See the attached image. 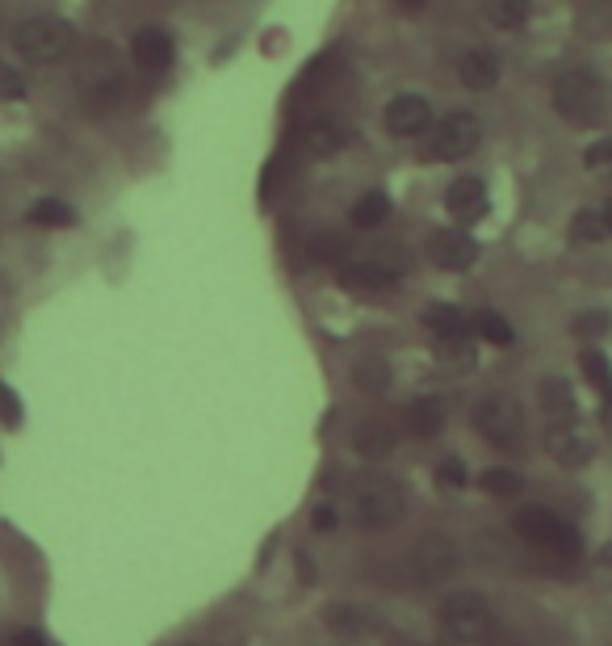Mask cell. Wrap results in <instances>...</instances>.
<instances>
[{
  "label": "cell",
  "mask_w": 612,
  "mask_h": 646,
  "mask_svg": "<svg viewBox=\"0 0 612 646\" xmlns=\"http://www.w3.org/2000/svg\"><path fill=\"white\" fill-rule=\"evenodd\" d=\"M479 488L487 491V495H495V500H507V495H521V491H525V479L507 467H491L479 474Z\"/></svg>",
  "instance_id": "4316f807"
},
{
  "label": "cell",
  "mask_w": 612,
  "mask_h": 646,
  "mask_svg": "<svg viewBox=\"0 0 612 646\" xmlns=\"http://www.w3.org/2000/svg\"><path fill=\"white\" fill-rule=\"evenodd\" d=\"M604 106H609L604 85L591 72H583V67L562 72L554 80V110H558V118H567L570 127H595V122H604Z\"/></svg>",
  "instance_id": "3957f363"
},
{
  "label": "cell",
  "mask_w": 612,
  "mask_h": 646,
  "mask_svg": "<svg viewBox=\"0 0 612 646\" xmlns=\"http://www.w3.org/2000/svg\"><path fill=\"white\" fill-rule=\"evenodd\" d=\"M298 143H303L306 156L328 160L349 143V131H345V122H336V118H310L303 131H298Z\"/></svg>",
  "instance_id": "2e32d148"
},
{
  "label": "cell",
  "mask_w": 612,
  "mask_h": 646,
  "mask_svg": "<svg viewBox=\"0 0 612 646\" xmlns=\"http://www.w3.org/2000/svg\"><path fill=\"white\" fill-rule=\"evenodd\" d=\"M131 55L139 59V67H147V72H164V67L173 64V34H168V30H160V25H143V30H134Z\"/></svg>",
  "instance_id": "e0dca14e"
},
{
  "label": "cell",
  "mask_w": 612,
  "mask_h": 646,
  "mask_svg": "<svg viewBox=\"0 0 612 646\" xmlns=\"http://www.w3.org/2000/svg\"><path fill=\"white\" fill-rule=\"evenodd\" d=\"M25 92H30V85H25L22 72L0 59V101H22Z\"/></svg>",
  "instance_id": "d6a6232c"
},
{
  "label": "cell",
  "mask_w": 612,
  "mask_h": 646,
  "mask_svg": "<svg viewBox=\"0 0 612 646\" xmlns=\"http://www.w3.org/2000/svg\"><path fill=\"white\" fill-rule=\"evenodd\" d=\"M487 13H491V22L500 25V30L516 34L533 18V0H487Z\"/></svg>",
  "instance_id": "cb8c5ba5"
},
{
  "label": "cell",
  "mask_w": 612,
  "mask_h": 646,
  "mask_svg": "<svg viewBox=\"0 0 612 646\" xmlns=\"http://www.w3.org/2000/svg\"><path fill=\"white\" fill-rule=\"evenodd\" d=\"M445 416H449V407H445L440 395H416V399L407 403V412H403L412 437H437L440 428H445Z\"/></svg>",
  "instance_id": "ac0fdd59"
},
{
  "label": "cell",
  "mask_w": 612,
  "mask_h": 646,
  "mask_svg": "<svg viewBox=\"0 0 612 646\" xmlns=\"http://www.w3.org/2000/svg\"><path fill=\"white\" fill-rule=\"evenodd\" d=\"M34 227H51V231H59V227H72L76 223V210L67 206L64 198H39L30 206V215H25Z\"/></svg>",
  "instance_id": "d4e9b609"
},
{
  "label": "cell",
  "mask_w": 612,
  "mask_h": 646,
  "mask_svg": "<svg viewBox=\"0 0 612 646\" xmlns=\"http://www.w3.org/2000/svg\"><path fill=\"white\" fill-rule=\"evenodd\" d=\"M424 328L437 336V340H453V336L470 332V319L453 303H433V307H424Z\"/></svg>",
  "instance_id": "7402d4cb"
},
{
  "label": "cell",
  "mask_w": 612,
  "mask_h": 646,
  "mask_svg": "<svg viewBox=\"0 0 612 646\" xmlns=\"http://www.w3.org/2000/svg\"><path fill=\"white\" fill-rule=\"evenodd\" d=\"M583 164H588V173H595V177H612V134L591 143L588 152H583Z\"/></svg>",
  "instance_id": "4dcf8cb0"
},
{
  "label": "cell",
  "mask_w": 612,
  "mask_h": 646,
  "mask_svg": "<svg viewBox=\"0 0 612 646\" xmlns=\"http://www.w3.org/2000/svg\"><path fill=\"white\" fill-rule=\"evenodd\" d=\"M482 143V118L470 110H453L445 113L437 127H433V139H428V160H445V164H458V160L474 156Z\"/></svg>",
  "instance_id": "ba28073f"
},
{
  "label": "cell",
  "mask_w": 612,
  "mask_h": 646,
  "mask_svg": "<svg viewBox=\"0 0 612 646\" xmlns=\"http://www.w3.org/2000/svg\"><path fill=\"white\" fill-rule=\"evenodd\" d=\"M382 122H386V131H391L394 139H419L424 131L437 127V113H433V101H428V97H419V92H398V97L386 101Z\"/></svg>",
  "instance_id": "8fae6325"
},
{
  "label": "cell",
  "mask_w": 612,
  "mask_h": 646,
  "mask_svg": "<svg viewBox=\"0 0 612 646\" xmlns=\"http://www.w3.org/2000/svg\"><path fill=\"white\" fill-rule=\"evenodd\" d=\"M0 420L4 424H22V403H18V395L0 382Z\"/></svg>",
  "instance_id": "8d00e7d4"
},
{
  "label": "cell",
  "mask_w": 612,
  "mask_h": 646,
  "mask_svg": "<svg viewBox=\"0 0 612 646\" xmlns=\"http://www.w3.org/2000/svg\"><path fill=\"white\" fill-rule=\"evenodd\" d=\"M612 319L609 311H583L579 319H575V336L579 340H595V336H609Z\"/></svg>",
  "instance_id": "836d02e7"
},
{
  "label": "cell",
  "mask_w": 612,
  "mask_h": 646,
  "mask_svg": "<svg viewBox=\"0 0 612 646\" xmlns=\"http://www.w3.org/2000/svg\"><path fill=\"white\" fill-rule=\"evenodd\" d=\"M609 231H604V219H600V210H579L575 219H570V240H579V244H600Z\"/></svg>",
  "instance_id": "f546056e"
},
{
  "label": "cell",
  "mask_w": 612,
  "mask_h": 646,
  "mask_svg": "<svg viewBox=\"0 0 612 646\" xmlns=\"http://www.w3.org/2000/svg\"><path fill=\"white\" fill-rule=\"evenodd\" d=\"M76 92H80V101H85L92 113H106L122 101V92H127V72L118 64L113 46L97 43L80 55V64H76Z\"/></svg>",
  "instance_id": "6da1fadb"
},
{
  "label": "cell",
  "mask_w": 612,
  "mask_h": 646,
  "mask_svg": "<svg viewBox=\"0 0 612 646\" xmlns=\"http://www.w3.org/2000/svg\"><path fill=\"white\" fill-rule=\"evenodd\" d=\"M437 357L449 370H470L474 365V332L453 336V340H437Z\"/></svg>",
  "instance_id": "83f0119b"
},
{
  "label": "cell",
  "mask_w": 612,
  "mask_h": 646,
  "mask_svg": "<svg viewBox=\"0 0 612 646\" xmlns=\"http://www.w3.org/2000/svg\"><path fill=\"white\" fill-rule=\"evenodd\" d=\"M537 403L546 412V420H567V416H579V403H575V386L567 379H542L537 382Z\"/></svg>",
  "instance_id": "d6986e66"
},
{
  "label": "cell",
  "mask_w": 612,
  "mask_h": 646,
  "mask_svg": "<svg viewBox=\"0 0 612 646\" xmlns=\"http://www.w3.org/2000/svg\"><path fill=\"white\" fill-rule=\"evenodd\" d=\"M386 219H391V194H386V189L361 194L349 210V223L357 227V231H373V227H382Z\"/></svg>",
  "instance_id": "ffe728a7"
},
{
  "label": "cell",
  "mask_w": 612,
  "mask_h": 646,
  "mask_svg": "<svg viewBox=\"0 0 612 646\" xmlns=\"http://www.w3.org/2000/svg\"><path fill=\"white\" fill-rule=\"evenodd\" d=\"M357 386L370 391V395H382V391L391 386L386 361H382V357H361V361H357Z\"/></svg>",
  "instance_id": "f1b7e54d"
},
{
  "label": "cell",
  "mask_w": 612,
  "mask_h": 646,
  "mask_svg": "<svg viewBox=\"0 0 612 646\" xmlns=\"http://www.w3.org/2000/svg\"><path fill=\"white\" fill-rule=\"evenodd\" d=\"M591 580L612 592V541H609V546H600V550H595V558H591Z\"/></svg>",
  "instance_id": "d590c367"
},
{
  "label": "cell",
  "mask_w": 612,
  "mask_h": 646,
  "mask_svg": "<svg viewBox=\"0 0 612 646\" xmlns=\"http://www.w3.org/2000/svg\"><path fill=\"white\" fill-rule=\"evenodd\" d=\"M458 80L470 92H491L500 89L503 80V59L491 51V46H470L458 64Z\"/></svg>",
  "instance_id": "5bb4252c"
},
{
  "label": "cell",
  "mask_w": 612,
  "mask_h": 646,
  "mask_svg": "<svg viewBox=\"0 0 612 646\" xmlns=\"http://www.w3.org/2000/svg\"><path fill=\"white\" fill-rule=\"evenodd\" d=\"M579 365H583V379H588L591 386H604V391H609V382H612V365H609V357L600 353V349H588V353H583V361H579Z\"/></svg>",
  "instance_id": "1f68e13d"
},
{
  "label": "cell",
  "mask_w": 612,
  "mask_h": 646,
  "mask_svg": "<svg viewBox=\"0 0 612 646\" xmlns=\"http://www.w3.org/2000/svg\"><path fill=\"white\" fill-rule=\"evenodd\" d=\"M9 646H46V643L39 638V634H34V629H18V634L9 638Z\"/></svg>",
  "instance_id": "ab89813d"
},
{
  "label": "cell",
  "mask_w": 612,
  "mask_h": 646,
  "mask_svg": "<svg viewBox=\"0 0 612 646\" xmlns=\"http://www.w3.org/2000/svg\"><path fill=\"white\" fill-rule=\"evenodd\" d=\"M428 256H433V265L445 269V273H466V269L479 261V244H474V236L461 231V227H440L437 236L428 240Z\"/></svg>",
  "instance_id": "4fadbf2b"
},
{
  "label": "cell",
  "mask_w": 612,
  "mask_h": 646,
  "mask_svg": "<svg viewBox=\"0 0 612 646\" xmlns=\"http://www.w3.org/2000/svg\"><path fill=\"white\" fill-rule=\"evenodd\" d=\"M407 513V495L394 479H365L352 491V521L361 529H391Z\"/></svg>",
  "instance_id": "52a82bcc"
},
{
  "label": "cell",
  "mask_w": 612,
  "mask_h": 646,
  "mask_svg": "<svg viewBox=\"0 0 612 646\" xmlns=\"http://www.w3.org/2000/svg\"><path fill=\"white\" fill-rule=\"evenodd\" d=\"M512 529H516V537H525L533 550H546L554 558H579V550H583L575 525H567L562 516L542 508V504L521 508V513L512 516Z\"/></svg>",
  "instance_id": "277c9868"
},
{
  "label": "cell",
  "mask_w": 612,
  "mask_h": 646,
  "mask_svg": "<svg viewBox=\"0 0 612 646\" xmlns=\"http://www.w3.org/2000/svg\"><path fill=\"white\" fill-rule=\"evenodd\" d=\"M310 521H315V529H319V534H331V529L340 525V513H336L331 504H319V508H315V516H310Z\"/></svg>",
  "instance_id": "74e56055"
},
{
  "label": "cell",
  "mask_w": 612,
  "mask_h": 646,
  "mask_svg": "<svg viewBox=\"0 0 612 646\" xmlns=\"http://www.w3.org/2000/svg\"><path fill=\"white\" fill-rule=\"evenodd\" d=\"M600 219H604V231L612 236V198L604 201V206H600Z\"/></svg>",
  "instance_id": "60d3db41"
},
{
  "label": "cell",
  "mask_w": 612,
  "mask_h": 646,
  "mask_svg": "<svg viewBox=\"0 0 612 646\" xmlns=\"http://www.w3.org/2000/svg\"><path fill=\"white\" fill-rule=\"evenodd\" d=\"M437 483L449 491H461L466 483H470V470H466V462L461 458H445L437 467Z\"/></svg>",
  "instance_id": "e575fe53"
},
{
  "label": "cell",
  "mask_w": 612,
  "mask_h": 646,
  "mask_svg": "<svg viewBox=\"0 0 612 646\" xmlns=\"http://www.w3.org/2000/svg\"><path fill=\"white\" fill-rule=\"evenodd\" d=\"M546 453L567 470H583L595 458V433L579 416H567V420H546Z\"/></svg>",
  "instance_id": "9c48e42d"
},
{
  "label": "cell",
  "mask_w": 612,
  "mask_h": 646,
  "mask_svg": "<svg viewBox=\"0 0 612 646\" xmlns=\"http://www.w3.org/2000/svg\"><path fill=\"white\" fill-rule=\"evenodd\" d=\"M428 0H398V9H407V13H419Z\"/></svg>",
  "instance_id": "b9f144b4"
},
{
  "label": "cell",
  "mask_w": 612,
  "mask_h": 646,
  "mask_svg": "<svg viewBox=\"0 0 612 646\" xmlns=\"http://www.w3.org/2000/svg\"><path fill=\"white\" fill-rule=\"evenodd\" d=\"M445 210L458 219V223H479L482 215L491 210V198H487V185L479 177H461L445 189Z\"/></svg>",
  "instance_id": "9a60e30c"
},
{
  "label": "cell",
  "mask_w": 612,
  "mask_h": 646,
  "mask_svg": "<svg viewBox=\"0 0 612 646\" xmlns=\"http://www.w3.org/2000/svg\"><path fill=\"white\" fill-rule=\"evenodd\" d=\"M440 629L453 643H487L500 625H495V609L482 592H449L440 601Z\"/></svg>",
  "instance_id": "5b68a950"
},
{
  "label": "cell",
  "mask_w": 612,
  "mask_h": 646,
  "mask_svg": "<svg viewBox=\"0 0 612 646\" xmlns=\"http://www.w3.org/2000/svg\"><path fill=\"white\" fill-rule=\"evenodd\" d=\"M352 449H357L361 458L378 462V458H386V453L394 449V428L382 420H365L357 433H352Z\"/></svg>",
  "instance_id": "44dd1931"
},
{
  "label": "cell",
  "mask_w": 612,
  "mask_h": 646,
  "mask_svg": "<svg viewBox=\"0 0 612 646\" xmlns=\"http://www.w3.org/2000/svg\"><path fill=\"white\" fill-rule=\"evenodd\" d=\"M474 428L487 446L495 449H521L525 446V412L521 403L503 391H487L479 403H474Z\"/></svg>",
  "instance_id": "8992f818"
},
{
  "label": "cell",
  "mask_w": 612,
  "mask_h": 646,
  "mask_svg": "<svg viewBox=\"0 0 612 646\" xmlns=\"http://www.w3.org/2000/svg\"><path fill=\"white\" fill-rule=\"evenodd\" d=\"M324 622H328V629L331 634H340V638H357V634L370 629V617H365L361 609H352V604H328Z\"/></svg>",
  "instance_id": "484cf974"
},
{
  "label": "cell",
  "mask_w": 612,
  "mask_h": 646,
  "mask_svg": "<svg viewBox=\"0 0 612 646\" xmlns=\"http://www.w3.org/2000/svg\"><path fill=\"white\" fill-rule=\"evenodd\" d=\"M398 277H403V261H394L391 252L365 256V261H352V265L340 269V282L352 294H386L398 286Z\"/></svg>",
  "instance_id": "7c38bea8"
},
{
  "label": "cell",
  "mask_w": 612,
  "mask_h": 646,
  "mask_svg": "<svg viewBox=\"0 0 612 646\" xmlns=\"http://www.w3.org/2000/svg\"><path fill=\"white\" fill-rule=\"evenodd\" d=\"M487 646H528L521 634H512V629H495L491 638H487Z\"/></svg>",
  "instance_id": "f35d334b"
},
{
  "label": "cell",
  "mask_w": 612,
  "mask_h": 646,
  "mask_svg": "<svg viewBox=\"0 0 612 646\" xmlns=\"http://www.w3.org/2000/svg\"><path fill=\"white\" fill-rule=\"evenodd\" d=\"M458 567H461L458 541L445 534L419 537L416 550H412V576H416L419 583H445Z\"/></svg>",
  "instance_id": "30bf717a"
},
{
  "label": "cell",
  "mask_w": 612,
  "mask_h": 646,
  "mask_svg": "<svg viewBox=\"0 0 612 646\" xmlns=\"http://www.w3.org/2000/svg\"><path fill=\"white\" fill-rule=\"evenodd\" d=\"M72 46H76L72 22L55 18V13H34V18L18 22V30H13V51L34 67L64 64L67 55H72Z\"/></svg>",
  "instance_id": "7a4b0ae2"
},
{
  "label": "cell",
  "mask_w": 612,
  "mask_h": 646,
  "mask_svg": "<svg viewBox=\"0 0 612 646\" xmlns=\"http://www.w3.org/2000/svg\"><path fill=\"white\" fill-rule=\"evenodd\" d=\"M470 332L479 336V340H487V344H495V349H507L516 340V328L500 311H474L470 315Z\"/></svg>",
  "instance_id": "603a6c76"
}]
</instances>
